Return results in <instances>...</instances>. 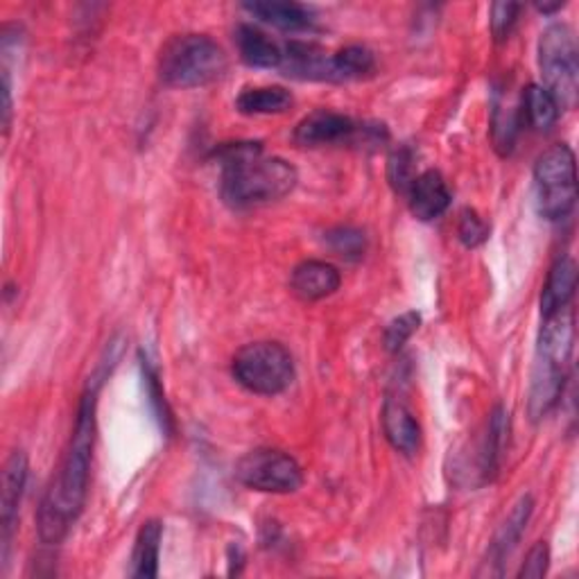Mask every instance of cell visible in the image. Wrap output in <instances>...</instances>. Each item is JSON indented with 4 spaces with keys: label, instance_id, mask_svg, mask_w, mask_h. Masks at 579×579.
<instances>
[{
    "label": "cell",
    "instance_id": "cell-3",
    "mask_svg": "<svg viewBox=\"0 0 579 579\" xmlns=\"http://www.w3.org/2000/svg\"><path fill=\"white\" fill-rule=\"evenodd\" d=\"M572 344L575 313L570 306L550 317H544L530 376L528 408L532 421L546 419L557 408L570 369Z\"/></svg>",
    "mask_w": 579,
    "mask_h": 579
},
{
    "label": "cell",
    "instance_id": "cell-23",
    "mask_svg": "<svg viewBox=\"0 0 579 579\" xmlns=\"http://www.w3.org/2000/svg\"><path fill=\"white\" fill-rule=\"evenodd\" d=\"M295 104L293 93L283 87H254V89H245L238 100L236 106L241 113L247 115H272V113H285L290 106Z\"/></svg>",
    "mask_w": 579,
    "mask_h": 579
},
{
    "label": "cell",
    "instance_id": "cell-11",
    "mask_svg": "<svg viewBox=\"0 0 579 579\" xmlns=\"http://www.w3.org/2000/svg\"><path fill=\"white\" fill-rule=\"evenodd\" d=\"M342 285V274L326 261H304L290 274V287L304 302H319L335 295Z\"/></svg>",
    "mask_w": 579,
    "mask_h": 579
},
{
    "label": "cell",
    "instance_id": "cell-28",
    "mask_svg": "<svg viewBox=\"0 0 579 579\" xmlns=\"http://www.w3.org/2000/svg\"><path fill=\"white\" fill-rule=\"evenodd\" d=\"M419 324H421V315L417 311H408V313L398 315L396 319H392L389 326L385 328V335H383L385 349L389 354H398L405 346V342H408L417 333Z\"/></svg>",
    "mask_w": 579,
    "mask_h": 579
},
{
    "label": "cell",
    "instance_id": "cell-17",
    "mask_svg": "<svg viewBox=\"0 0 579 579\" xmlns=\"http://www.w3.org/2000/svg\"><path fill=\"white\" fill-rule=\"evenodd\" d=\"M236 45L241 60L252 69H281L283 48L254 26H238Z\"/></svg>",
    "mask_w": 579,
    "mask_h": 579
},
{
    "label": "cell",
    "instance_id": "cell-20",
    "mask_svg": "<svg viewBox=\"0 0 579 579\" xmlns=\"http://www.w3.org/2000/svg\"><path fill=\"white\" fill-rule=\"evenodd\" d=\"M532 509H535L532 496H524L514 505V509L509 511V516L505 518V524L498 528V532L491 541V548H489L491 563H502L505 557H509V552L514 550V546L518 544L520 535H524V530L528 526Z\"/></svg>",
    "mask_w": 579,
    "mask_h": 579
},
{
    "label": "cell",
    "instance_id": "cell-22",
    "mask_svg": "<svg viewBox=\"0 0 579 579\" xmlns=\"http://www.w3.org/2000/svg\"><path fill=\"white\" fill-rule=\"evenodd\" d=\"M559 111L557 100L541 84H530L520 95V115L537 132H550L559 121Z\"/></svg>",
    "mask_w": 579,
    "mask_h": 579
},
{
    "label": "cell",
    "instance_id": "cell-30",
    "mask_svg": "<svg viewBox=\"0 0 579 579\" xmlns=\"http://www.w3.org/2000/svg\"><path fill=\"white\" fill-rule=\"evenodd\" d=\"M518 12H520V6L516 3H496L491 6V19H489V26H491V34L496 41H505L516 21H518Z\"/></svg>",
    "mask_w": 579,
    "mask_h": 579
},
{
    "label": "cell",
    "instance_id": "cell-1",
    "mask_svg": "<svg viewBox=\"0 0 579 579\" xmlns=\"http://www.w3.org/2000/svg\"><path fill=\"white\" fill-rule=\"evenodd\" d=\"M95 415H98V387H89L87 394L82 396L71 444L67 448L60 471H57L52 485L48 487L37 514L39 539L45 546L62 544L84 509L89 496L91 459H93L95 428H98Z\"/></svg>",
    "mask_w": 579,
    "mask_h": 579
},
{
    "label": "cell",
    "instance_id": "cell-24",
    "mask_svg": "<svg viewBox=\"0 0 579 579\" xmlns=\"http://www.w3.org/2000/svg\"><path fill=\"white\" fill-rule=\"evenodd\" d=\"M333 82L363 80L376 71V57L367 45H346L331 57Z\"/></svg>",
    "mask_w": 579,
    "mask_h": 579
},
{
    "label": "cell",
    "instance_id": "cell-29",
    "mask_svg": "<svg viewBox=\"0 0 579 579\" xmlns=\"http://www.w3.org/2000/svg\"><path fill=\"white\" fill-rule=\"evenodd\" d=\"M457 238L461 241V245H465V247L476 250L489 238V224L474 209H465L459 213Z\"/></svg>",
    "mask_w": 579,
    "mask_h": 579
},
{
    "label": "cell",
    "instance_id": "cell-21",
    "mask_svg": "<svg viewBox=\"0 0 579 579\" xmlns=\"http://www.w3.org/2000/svg\"><path fill=\"white\" fill-rule=\"evenodd\" d=\"M161 539L163 524L156 518L145 520L139 530L134 555H132V577L154 579L159 575V557H161Z\"/></svg>",
    "mask_w": 579,
    "mask_h": 579
},
{
    "label": "cell",
    "instance_id": "cell-25",
    "mask_svg": "<svg viewBox=\"0 0 579 579\" xmlns=\"http://www.w3.org/2000/svg\"><path fill=\"white\" fill-rule=\"evenodd\" d=\"M415 180H417L415 150L408 145H400L387 159V182L398 195H408Z\"/></svg>",
    "mask_w": 579,
    "mask_h": 579
},
{
    "label": "cell",
    "instance_id": "cell-31",
    "mask_svg": "<svg viewBox=\"0 0 579 579\" xmlns=\"http://www.w3.org/2000/svg\"><path fill=\"white\" fill-rule=\"evenodd\" d=\"M548 563H550V548L546 541H539L537 546L530 548L524 566H520V570H518V577L539 579L548 572Z\"/></svg>",
    "mask_w": 579,
    "mask_h": 579
},
{
    "label": "cell",
    "instance_id": "cell-13",
    "mask_svg": "<svg viewBox=\"0 0 579 579\" xmlns=\"http://www.w3.org/2000/svg\"><path fill=\"white\" fill-rule=\"evenodd\" d=\"M408 200L413 215L421 222H430L448 211L453 195L439 170H426L421 175H417L408 193Z\"/></svg>",
    "mask_w": 579,
    "mask_h": 579
},
{
    "label": "cell",
    "instance_id": "cell-4",
    "mask_svg": "<svg viewBox=\"0 0 579 579\" xmlns=\"http://www.w3.org/2000/svg\"><path fill=\"white\" fill-rule=\"evenodd\" d=\"M226 73V54L206 34L172 37L159 57V78L172 89H197Z\"/></svg>",
    "mask_w": 579,
    "mask_h": 579
},
{
    "label": "cell",
    "instance_id": "cell-18",
    "mask_svg": "<svg viewBox=\"0 0 579 579\" xmlns=\"http://www.w3.org/2000/svg\"><path fill=\"white\" fill-rule=\"evenodd\" d=\"M507 437H509V415L505 408H498L491 413L487 430H485V439L480 444V469L478 474L482 476V482H491L494 476L500 469V459L507 446Z\"/></svg>",
    "mask_w": 579,
    "mask_h": 579
},
{
    "label": "cell",
    "instance_id": "cell-19",
    "mask_svg": "<svg viewBox=\"0 0 579 579\" xmlns=\"http://www.w3.org/2000/svg\"><path fill=\"white\" fill-rule=\"evenodd\" d=\"M520 123H524L520 102H514L509 100V95L498 91L494 98V113H491V141L498 154L507 156L514 150Z\"/></svg>",
    "mask_w": 579,
    "mask_h": 579
},
{
    "label": "cell",
    "instance_id": "cell-27",
    "mask_svg": "<svg viewBox=\"0 0 579 579\" xmlns=\"http://www.w3.org/2000/svg\"><path fill=\"white\" fill-rule=\"evenodd\" d=\"M141 367H143V380H145V387H148L152 410H154L161 428L165 433H172V430H175V421H172V413L167 408V400H165V394H163V387H161V380H159V372L148 358H143V354H141Z\"/></svg>",
    "mask_w": 579,
    "mask_h": 579
},
{
    "label": "cell",
    "instance_id": "cell-26",
    "mask_svg": "<svg viewBox=\"0 0 579 579\" xmlns=\"http://www.w3.org/2000/svg\"><path fill=\"white\" fill-rule=\"evenodd\" d=\"M331 252L346 261H360L367 252V236L356 226H335L324 234Z\"/></svg>",
    "mask_w": 579,
    "mask_h": 579
},
{
    "label": "cell",
    "instance_id": "cell-32",
    "mask_svg": "<svg viewBox=\"0 0 579 579\" xmlns=\"http://www.w3.org/2000/svg\"><path fill=\"white\" fill-rule=\"evenodd\" d=\"M561 8H563V3H555V6H539L537 10H539V12H544V14H552V12L561 10Z\"/></svg>",
    "mask_w": 579,
    "mask_h": 579
},
{
    "label": "cell",
    "instance_id": "cell-6",
    "mask_svg": "<svg viewBox=\"0 0 579 579\" xmlns=\"http://www.w3.org/2000/svg\"><path fill=\"white\" fill-rule=\"evenodd\" d=\"M539 69L544 89L557 100L559 109H575L579 98V57L572 30L552 23L539 39Z\"/></svg>",
    "mask_w": 579,
    "mask_h": 579
},
{
    "label": "cell",
    "instance_id": "cell-8",
    "mask_svg": "<svg viewBox=\"0 0 579 579\" xmlns=\"http://www.w3.org/2000/svg\"><path fill=\"white\" fill-rule=\"evenodd\" d=\"M241 485L263 494H295L304 485L299 461L276 448H256L247 453L236 467Z\"/></svg>",
    "mask_w": 579,
    "mask_h": 579
},
{
    "label": "cell",
    "instance_id": "cell-9",
    "mask_svg": "<svg viewBox=\"0 0 579 579\" xmlns=\"http://www.w3.org/2000/svg\"><path fill=\"white\" fill-rule=\"evenodd\" d=\"M360 128L354 119L337 111H313L295 128V141L306 148L335 145V143H356Z\"/></svg>",
    "mask_w": 579,
    "mask_h": 579
},
{
    "label": "cell",
    "instance_id": "cell-2",
    "mask_svg": "<svg viewBox=\"0 0 579 579\" xmlns=\"http://www.w3.org/2000/svg\"><path fill=\"white\" fill-rule=\"evenodd\" d=\"M213 156L222 167V197L234 209L276 202L295 191L297 167L281 156H263L258 141L224 143Z\"/></svg>",
    "mask_w": 579,
    "mask_h": 579
},
{
    "label": "cell",
    "instance_id": "cell-10",
    "mask_svg": "<svg viewBox=\"0 0 579 579\" xmlns=\"http://www.w3.org/2000/svg\"><path fill=\"white\" fill-rule=\"evenodd\" d=\"M28 457L26 453L17 450L10 455L3 469V491H0V524H3V548L8 555L12 532L17 528V518L21 509V500L26 494L28 482Z\"/></svg>",
    "mask_w": 579,
    "mask_h": 579
},
{
    "label": "cell",
    "instance_id": "cell-7",
    "mask_svg": "<svg viewBox=\"0 0 579 579\" xmlns=\"http://www.w3.org/2000/svg\"><path fill=\"white\" fill-rule=\"evenodd\" d=\"M537 206L546 220H563L577 202L575 154L566 143L552 145L535 163Z\"/></svg>",
    "mask_w": 579,
    "mask_h": 579
},
{
    "label": "cell",
    "instance_id": "cell-14",
    "mask_svg": "<svg viewBox=\"0 0 579 579\" xmlns=\"http://www.w3.org/2000/svg\"><path fill=\"white\" fill-rule=\"evenodd\" d=\"M281 71L297 80L333 82L331 57H326L317 45L304 41H293L283 48Z\"/></svg>",
    "mask_w": 579,
    "mask_h": 579
},
{
    "label": "cell",
    "instance_id": "cell-15",
    "mask_svg": "<svg viewBox=\"0 0 579 579\" xmlns=\"http://www.w3.org/2000/svg\"><path fill=\"white\" fill-rule=\"evenodd\" d=\"M243 8L252 17L283 32H304L315 26L313 10L302 3H293V0H256V3H245Z\"/></svg>",
    "mask_w": 579,
    "mask_h": 579
},
{
    "label": "cell",
    "instance_id": "cell-16",
    "mask_svg": "<svg viewBox=\"0 0 579 579\" xmlns=\"http://www.w3.org/2000/svg\"><path fill=\"white\" fill-rule=\"evenodd\" d=\"M575 287H577V263L570 256H563L552 265L548 281L544 285L541 315L550 317L568 308L575 295Z\"/></svg>",
    "mask_w": 579,
    "mask_h": 579
},
{
    "label": "cell",
    "instance_id": "cell-12",
    "mask_svg": "<svg viewBox=\"0 0 579 579\" xmlns=\"http://www.w3.org/2000/svg\"><path fill=\"white\" fill-rule=\"evenodd\" d=\"M383 433L389 446L403 455H415L421 446V426L413 410L398 398H387L383 405Z\"/></svg>",
    "mask_w": 579,
    "mask_h": 579
},
{
    "label": "cell",
    "instance_id": "cell-5",
    "mask_svg": "<svg viewBox=\"0 0 579 579\" xmlns=\"http://www.w3.org/2000/svg\"><path fill=\"white\" fill-rule=\"evenodd\" d=\"M231 374L258 396L283 394L295 380V360L281 342H252L234 356Z\"/></svg>",
    "mask_w": 579,
    "mask_h": 579
}]
</instances>
